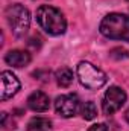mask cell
I'll return each mask as SVG.
<instances>
[{
  "mask_svg": "<svg viewBox=\"0 0 129 131\" xmlns=\"http://www.w3.org/2000/svg\"><path fill=\"white\" fill-rule=\"evenodd\" d=\"M76 72H78V78L81 84L90 90H97L106 84L105 72H102L100 69H97L96 66H93L88 61H81L78 64Z\"/></svg>",
  "mask_w": 129,
  "mask_h": 131,
  "instance_id": "obj_4",
  "label": "cell"
},
{
  "mask_svg": "<svg viewBox=\"0 0 129 131\" xmlns=\"http://www.w3.org/2000/svg\"><path fill=\"white\" fill-rule=\"evenodd\" d=\"M109 55H111V58H114V60H125V58H128L129 57L128 50H125V49H122V47H115V49H112Z\"/></svg>",
  "mask_w": 129,
  "mask_h": 131,
  "instance_id": "obj_13",
  "label": "cell"
},
{
  "mask_svg": "<svg viewBox=\"0 0 129 131\" xmlns=\"http://www.w3.org/2000/svg\"><path fill=\"white\" fill-rule=\"evenodd\" d=\"M55 79H56L58 85H61V87H68V85L73 82V72H71L68 67H61L59 70H56Z\"/></svg>",
  "mask_w": 129,
  "mask_h": 131,
  "instance_id": "obj_11",
  "label": "cell"
},
{
  "mask_svg": "<svg viewBox=\"0 0 129 131\" xmlns=\"http://www.w3.org/2000/svg\"><path fill=\"white\" fill-rule=\"evenodd\" d=\"M88 131H108V128L105 124H96V125H91Z\"/></svg>",
  "mask_w": 129,
  "mask_h": 131,
  "instance_id": "obj_14",
  "label": "cell"
},
{
  "mask_svg": "<svg viewBox=\"0 0 129 131\" xmlns=\"http://www.w3.org/2000/svg\"><path fill=\"white\" fill-rule=\"evenodd\" d=\"M55 110L62 117H73L79 110V98L76 95H61L55 101Z\"/></svg>",
  "mask_w": 129,
  "mask_h": 131,
  "instance_id": "obj_6",
  "label": "cell"
},
{
  "mask_svg": "<svg viewBox=\"0 0 129 131\" xmlns=\"http://www.w3.org/2000/svg\"><path fill=\"white\" fill-rule=\"evenodd\" d=\"M36 21L44 29V32L49 35H62L67 29V21H65L64 14L50 5H41L36 9Z\"/></svg>",
  "mask_w": 129,
  "mask_h": 131,
  "instance_id": "obj_1",
  "label": "cell"
},
{
  "mask_svg": "<svg viewBox=\"0 0 129 131\" xmlns=\"http://www.w3.org/2000/svg\"><path fill=\"white\" fill-rule=\"evenodd\" d=\"M18 90H20L18 78L12 72H8V70L2 72V75H0V99L6 101V99L12 98Z\"/></svg>",
  "mask_w": 129,
  "mask_h": 131,
  "instance_id": "obj_7",
  "label": "cell"
},
{
  "mask_svg": "<svg viewBox=\"0 0 129 131\" xmlns=\"http://www.w3.org/2000/svg\"><path fill=\"white\" fill-rule=\"evenodd\" d=\"M28 131H52V122L47 117H32L28 124Z\"/></svg>",
  "mask_w": 129,
  "mask_h": 131,
  "instance_id": "obj_10",
  "label": "cell"
},
{
  "mask_svg": "<svg viewBox=\"0 0 129 131\" xmlns=\"http://www.w3.org/2000/svg\"><path fill=\"white\" fill-rule=\"evenodd\" d=\"M5 17H6V21L15 37H23L29 31L31 14H29L28 8H24L23 5H20V3L9 5L5 11Z\"/></svg>",
  "mask_w": 129,
  "mask_h": 131,
  "instance_id": "obj_3",
  "label": "cell"
},
{
  "mask_svg": "<svg viewBox=\"0 0 129 131\" xmlns=\"http://www.w3.org/2000/svg\"><path fill=\"white\" fill-rule=\"evenodd\" d=\"M28 107L32 111H36V113L47 111L49 107H50V99L43 92H33L32 95L28 98Z\"/></svg>",
  "mask_w": 129,
  "mask_h": 131,
  "instance_id": "obj_9",
  "label": "cell"
},
{
  "mask_svg": "<svg viewBox=\"0 0 129 131\" xmlns=\"http://www.w3.org/2000/svg\"><path fill=\"white\" fill-rule=\"evenodd\" d=\"M126 102V93L123 89L112 85L106 90L103 101H102V110L105 114H114L115 111H119L123 104Z\"/></svg>",
  "mask_w": 129,
  "mask_h": 131,
  "instance_id": "obj_5",
  "label": "cell"
},
{
  "mask_svg": "<svg viewBox=\"0 0 129 131\" xmlns=\"http://www.w3.org/2000/svg\"><path fill=\"white\" fill-rule=\"evenodd\" d=\"M100 32L109 40L129 41V17L119 12L108 14L100 23Z\"/></svg>",
  "mask_w": 129,
  "mask_h": 131,
  "instance_id": "obj_2",
  "label": "cell"
},
{
  "mask_svg": "<svg viewBox=\"0 0 129 131\" xmlns=\"http://www.w3.org/2000/svg\"><path fill=\"white\" fill-rule=\"evenodd\" d=\"M125 119H126V122L129 124V108L126 110V113H125Z\"/></svg>",
  "mask_w": 129,
  "mask_h": 131,
  "instance_id": "obj_15",
  "label": "cell"
},
{
  "mask_svg": "<svg viewBox=\"0 0 129 131\" xmlns=\"http://www.w3.org/2000/svg\"><path fill=\"white\" fill-rule=\"evenodd\" d=\"M81 114L85 121H93L94 117L97 116V108L94 105V102L88 101V102H84L81 105Z\"/></svg>",
  "mask_w": 129,
  "mask_h": 131,
  "instance_id": "obj_12",
  "label": "cell"
},
{
  "mask_svg": "<svg viewBox=\"0 0 129 131\" xmlns=\"http://www.w3.org/2000/svg\"><path fill=\"white\" fill-rule=\"evenodd\" d=\"M5 61L12 67H17V69H21L24 66H28L31 63V53L26 52V50H20V49H14V50H9L5 57Z\"/></svg>",
  "mask_w": 129,
  "mask_h": 131,
  "instance_id": "obj_8",
  "label": "cell"
}]
</instances>
